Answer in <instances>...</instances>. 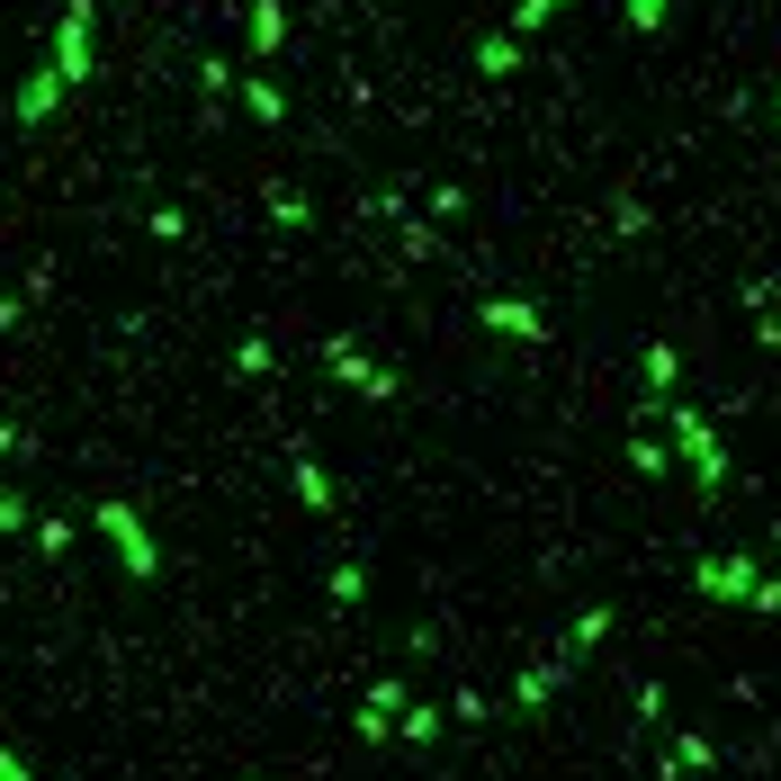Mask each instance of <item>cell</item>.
I'll return each instance as SVG.
<instances>
[{"label": "cell", "instance_id": "obj_6", "mask_svg": "<svg viewBox=\"0 0 781 781\" xmlns=\"http://www.w3.org/2000/svg\"><path fill=\"white\" fill-rule=\"evenodd\" d=\"M0 459H28V431L19 422H0Z\"/></svg>", "mask_w": 781, "mask_h": 781}, {"label": "cell", "instance_id": "obj_4", "mask_svg": "<svg viewBox=\"0 0 781 781\" xmlns=\"http://www.w3.org/2000/svg\"><path fill=\"white\" fill-rule=\"evenodd\" d=\"M10 531H28V503H19V494H0V539H10Z\"/></svg>", "mask_w": 781, "mask_h": 781}, {"label": "cell", "instance_id": "obj_5", "mask_svg": "<svg viewBox=\"0 0 781 781\" xmlns=\"http://www.w3.org/2000/svg\"><path fill=\"white\" fill-rule=\"evenodd\" d=\"M0 781H36V772H28V755H19V746H0Z\"/></svg>", "mask_w": 781, "mask_h": 781}, {"label": "cell", "instance_id": "obj_3", "mask_svg": "<svg viewBox=\"0 0 781 781\" xmlns=\"http://www.w3.org/2000/svg\"><path fill=\"white\" fill-rule=\"evenodd\" d=\"M54 99H63V82H54V73H36V82L19 90V117L36 126V117H54Z\"/></svg>", "mask_w": 781, "mask_h": 781}, {"label": "cell", "instance_id": "obj_2", "mask_svg": "<svg viewBox=\"0 0 781 781\" xmlns=\"http://www.w3.org/2000/svg\"><path fill=\"white\" fill-rule=\"evenodd\" d=\"M90 73V19L73 10V19H63V36H54V82H82Z\"/></svg>", "mask_w": 781, "mask_h": 781}, {"label": "cell", "instance_id": "obj_1", "mask_svg": "<svg viewBox=\"0 0 781 781\" xmlns=\"http://www.w3.org/2000/svg\"><path fill=\"white\" fill-rule=\"evenodd\" d=\"M90 531L126 557V575H136V584L162 566V548H153V531H145V512H136V503H90Z\"/></svg>", "mask_w": 781, "mask_h": 781}]
</instances>
